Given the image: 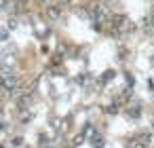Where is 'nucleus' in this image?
<instances>
[{
	"label": "nucleus",
	"instance_id": "nucleus-1",
	"mask_svg": "<svg viewBox=\"0 0 154 148\" xmlns=\"http://www.w3.org/2000/svg\"><path fill=\"white\" fill-rule=\"evenodd\" d=\"M49 17H53V19H57L59 15H61V7H57V5H53V7H49Z\"/></svg>",
	"mask_w": 154,
	"mask_h": 148
}]
</instances>
